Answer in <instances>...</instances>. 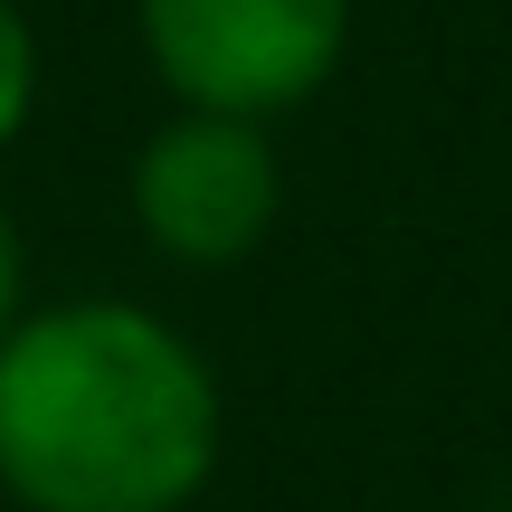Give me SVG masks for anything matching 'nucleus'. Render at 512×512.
I'll list each match as a JSON object with an SVG mask.
<instances>
[{
    "instance_id": "obj_1",
    "label": "nucleus",
    "mask_w": 512,
    "mask_h": 512,
    "mask_svg": "<svg viewBox=\"0 0 512 512\" xmlns=\"http://www.w3.org/2000/svg\"><path fill=\"white\" fill-rule=\"evenodd\" d=\"M219 465V380L143 304H48L0 342V484L29 512H181Z\"/></svg>"
},
{
    "instance_id": "obj_2",
    "label": "nucleus",
    "mask_w": 512,
    "mask_h": 512,
    "mask_svg": "<svg viewBox=\"0 0 512 512\" xmlns=\"http://www.w3.org/2000/svg\"><path fill=\"white\" fill-rule=\"evenodd\" d=\"M152 76L190 114H266L304 105L351 48V0H133Z\"/></svg>"
},
{
    "instance_id": "obj_3",
    "label": "nucleus",
    "mask_w": 512,
    "mask_h": 512,
    "mask_svg": "<svg viewBox=\"0 0 512 512\" xmlns=\"http://www.w3.org/2000/svg\"><path fill=\"white\" fill-rule=\"evenodd\" d=\"M275 143L238 114H171L133 162V219L171 266H238L275 228Z\"/></svg>"
},
{
    "instance_id": "obj_4",
    "label": "nucleus",
    "mask_w": 512,
    "mask_h": 512,
    "mask_svg": "<svg viewBox=\"0 0 512 512\" xmlns=\"http://www.w3.org/2000/svg\"><path fill=\"white\" fill-rule=\"evenodd\" d=\"M29 105H38V38H29V19H19V0H0V152L19 143Z\"/></svg>"
},
{
    "instance_id": "obj_5",
    "label": "nucleus",
    "mask_w": 512,
    "mask_h": 512,
    "mask_svg": "<svg viewBox=\"0 0 512 512\" xmlns=\"http://www.w3.org/2000/svg\"><path fill=\"white\" fill-rule=\"evenodd\" d=\"M10 323H19V238L0 219V342H10Z\"/></svg>"
}]
</instances>
